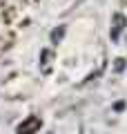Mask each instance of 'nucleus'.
<instances>
[{
  "instance_id": "f257e3e1",
  "label": "nucleus",
  "mask_w": 127,
  "mask_h": 134,
  "mask_svg": "<svg viewBox=\"0 0 127 134\" xmlns=\"http://www.w3.org/2000/svg\"><path fill=\"white\" fill-rule=\"evenodd\" d=\"M38 127H40V119L38 116H29L25 123L18 125V134H33Z\"/></svg>"
},
{
  "instance_id": "f03ea898",
  "label": "nucleus",
  "mask_w": 127,
  "mask_h": 134,
  "mask_svg": "<svg viewBox=\"0 0 127 134\" xmlns=\"http://www.w3.org/2000/svg\"><path fill=\"white\" fill-rule=\"evenodd\" d=\"M62 31H65V29H62V27H60V29H56V31L51 34V40H60V36H62Z\"/></svg>"
}]
</instances>
